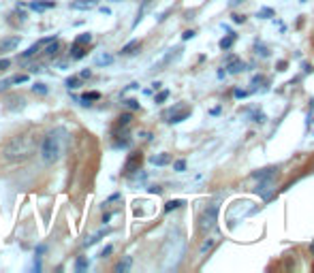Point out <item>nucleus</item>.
Returning a JSON list of instances; mask_svg holds the SVG:
<instances>
[{
    "mask_svg": "<svg viewBox=\"0 0 314 273\" xmlns=\"http://www.w3.org/2000/svg\"><path fill=\"white\" fill-rule=\"evenodd\" d=\"M9 60H0V70H5V68H9Z\"/></svg>",
    "mask_w": 314,
    "mask_h": 273,
    "instance_id": "4c0bfd02",
    "label": "nucleus"
},
{
    "mask_svg": "<svg viewBox=\"0 0 314 273\" xmlns=\"http://www.w3.org/2000/svg\"><path fill=\"white\" fill-rule=\"evenodd\" d=\"M131 120H133L131 114H122V116L118 118V128H126L128 124H131Z\"/></svg>",
    "mask_w": 314,
    "mask_h": 273,
    "instance_id": "412c9836",
    "label": "nucleus"
},
{
    "mask_svg": "<svg viewBox=\"0 0 314 273\" xmlns=\"http://www.w3.org/2000/svg\"><path fill=\"white\" fill-rule=\"evenodd\" d=\"M273 15H276V11L273 9H267V6H263V9L256 13V18H261V20H267V18H273Z\"/></svg>",
    "mask_w": 314,
    "mask_h": 273,
    "instance_id": "5701e85b",
    "label": "nucleus"
},
{
    "mask_svg": "<svg viewBox=\"0 0 314 273\" xmlns=\"http://www.w3.org/2000/svg\"><path fill=\"white\" fill-rule=\"evenodd\" d=\"M90 41H92V34H90V32H84V34H79V36L75 38L73 45H88Z\"/></svg>",
    "mask_w": 314,
    "mask_h": 273,
    "instance_id": "6ab92c4d",
    "label": "nucleus"
},
{
    "mask_svg": "<svg viewBox=\"0 0 314 273\" xmlns=\"http://www.w3.org/2000/svg\"><path fill=\"white\" fill-rule=\"evenodd\" d=\"M107 232H109L107 228H105V230H101V232H96V235H94L92 239H88V242H86L84 246H86V248H90V246H94V244H96V242H99V239H101L103 235H107Z\"/></svg>",
    "mask_w": 314,
    "mask_h": 273,
    "instance_id": "b1692460",
    "label": "nucleus"
},
{
    "mask_svg": "<svg viewBox=\"0 0 314 273\" xmlns=\"http://www.w3.org/2000/svg\"><path fill=\"white\" fill-rule=\"evenodd\" d=\"M88 54V50H84L82 45H71V60H82Z\"/></svg>",
    "mask_w": 314,
    "mask_h": 273,
    "instance_id": "4468645a",
    "label": "nucleus"
},
{
    "mask_svg": "<svg viewBox=\"0 0 314 273\" xmlns=\"http://www.w3.org/2000/svg\"><path fill=\"white\" fill-rule=\"evenodd\" d=\"M92 6H96L92 0H77V2H71V9H77V11H90Z\"/></svg>",
    "mask_w": 314,
    "mask_h": 273,
    "instance_id": "9b49d317",
    "label": "nucleus"
},
{
    "mask_svg": "<svg viewBox=\"0 0 314 273\" xmlns=\"http://www.w3.org/2000/svg\"><path fill=\"white\" fill-rule=\"evenodd\" d=\"M9 84H11V79H7V82H0V90H5V88L9 86Z\"/></svg>",
    "mask_w": 314,
    "mask_h": 273,
    "instance_id": "a19ab883",
    "label": "nucleus"
},
{
    "mask_svg": "<svg viewBox=\"0 0 314 273\" xmlns=\"http://www.w3.org/2000/svg\"><path fill=\"white\" fill-rule=\"evenodd\" d=\"M20 47V38L18 36H9V38H3L0 41V52H13Z\"/></svg>",
    "mask_w": 314,
    "mask_h": 273,
    "instance_id": "0eeeda50",
    "label": "nucleus"
},
{
    "mask_svg": "<svg viewBox=\"0 0 314 273\" xmlns=\"http://www.w3.org/2000/svg\"><path fill=\"white\" fill-rule=\"evenodd\" d=\"M64 134H67V132H64L62 128H56V130L47 132L43 136V143H41L43 162L52 164V162H56V160L62 156V152H64Z\"/></svg>",
    "mask_w": 314,
    "mask_h": 273,
    "instance_id": "f257e3e1",
    "label": "nucleus"
},
{
    "mask_svg": "<svg viewBox=\"0 0 314 273\" xmlns=\"http://www.w3.org/2000/svg\"><path fill=\"white\" fill-rule=\"evenodd\" d=\"M111 2H120V0H111Z\"/></svg>",
    "mask_w": 314,
    "mask_h": 273,
    "instance_id": "37998d69",
    "label": "nucleus"
},
{
    "mask_svg": "<svg viewBox=\"0 0 314 273\" xmlns=\"http://www.w3.org/2000/svg\"><path fill=\"white\" fill-rule=\"evenodd\" d=\"M192 36H195V30H186V32H184V34H182V38H184V41H190Z\"/></svg>",
    "mask_w": 314,
    "mask_h": 273,
    "instance_id": "c9c22d12",
    "label": "nucleus"
},
{
    "mask_svg": "<svg viewBox=\"0 0 314 273\" xmlns=\"http://www.w3.org/2000/svg\"><path fill=\"white\" fill-rule=\"evenodd\" d=\"M244 68H248L246 62L241 60V58H237V56H233V58L229 60V64H227V73H229V75H237V73H241Z\"/></svg>",
    "mask_w": 314,
    "mask_h": 273,
    "instance_id": "39448f33",
    "label": "nucleus"
},
{
    "mask_svg": "<svg viewBox=\"0 0 314 273\" xmlns=\"http://www.w3.org/2000/svg\"><path fill=\"white\" fill-rule=\"evenodd\" d=\"M88 267H90V262H88V258H84V256H79V258L75 260V271H77V273L86 271Z\"/></svg>",
    "mask_w": 314,
    "mask_h": 273,
    "instance_id": "f3484780",
    "label": "nucleus"
},
{
    "mask_svg": "<svg viewBox=\"0 0 314 273\" xmlns=\"http://www.w3.org/2000/svg\"><path fill=\"white\" fill-rule=\"evenodd\" d=\"M216 218H218V205H209L203 210V214H201V218H199V224H197V228L199 232H209L214 226H216Z\"/></svg>",
    "mask_w": 314,
    "mask_h": 273,
    "instance_id": "f03ea898",
    "label": "nucleus"
},
{
    "mask_svg": "<svg viewBox=\"0 0 314 273\" xmlns=\"http://www.w3.org/2000/svg\"><path fill=\"white\" fill-rule=\"evenodd\" d=\"M79 86H82V77H69L67 79V88H69V90H77Z\"/></svg>",
    "mask_w": 314,
    "mask_h": 273,
    "instance_id": "aec40b11",
    "label": "nucleus"
},
{
    "mask_svg": "<svg viewBox=\"0 0 314 273\" xmlns=\"http://www.w3.org/2000/svg\"><path fill=\"white\" fill-rule=\"evenodd\" d=\"M252 118H254V122H259V124H263L265 120H267V118L261 114V111H252Z\"/></svg>",
    "mask_w": 314,
    "mask_h": 273,
    "instance_id": "473e14b6",
    "label": "nucleus"
},
{
    "mask_svg": "<svg viewBox=\"0 0 314 273\" xmlns=\"http://www.w3.org/2000/svg\"><path fill=\"white\" fill-rule=\"evenodd\" d=\"M276 68H278V70H284V68H286V62H278Z\"/></svg>",
    "mask_w": 314,
    "mask_h": 273,
    "instance_id": "79ce46f5",
    "label": "nucleus"
},
{
    "mask_svg": "<svg viewBox=\"0 0 314 273\" xmlns=\"http://www.w3.org/2000/svg\"><path fill=\"white\" fill-rule=\"evenodd\" d=\"M167 98H169V90H163V92H158V94L154 96V102H156V105H163Z\"/></svg>",
    "mask_w": 314,
    "mask_h": 273,
    "instance_id": "bb28decb",
    "label": "nucleus"
},
{
    "mask_svg": "<svg viewBox=\"0 0 314 273\" xmlns=\"http://www.w3.org/2000/svg\"><path fill=\"white\" fill-rule=\"evenodd\" d=\"M139 47H141L139 41H131V43H126L122 50H120V54H122V56H131V54H135L137 50H139Z\"/></svg>",
    "mask_w": 314,
    "mask_h": 273,
    "instance_id": "2eb2a0df",
    "label": "nucleus"
},
{
    "mask_svg": "<svg viewBox=\"0 0 314 273\" xmlns=\"http://www.w3.org/2000/svg\"><path fill=\"white\" fill-rule=\"evenodd\" d=\"M184 205V200H169V203L165 205V212L169 214V212H173V210H178V207H182Z\"/></svg>",
    "mask_w": 314,
    "mask_h": 273,
    "instance_id": "a878e982",
    "label": "nucleus"
},
{
    "mask_svg": "<svg viewBox=\"0 0 314 273\" xmlns=\"http://www.w3.org/2000/svg\"><path fill=\"white\" fill-rule=\"evenodd\" d=\"M32 90H35L37 94H47V86L45 84H35L32 86Z\"/></svg>",
    "mask_w": 314,
    "mask_h": 273,
    "instance_id": "c756f323",
    "label": "nucleus"
},
{
    "mask_svg": "<svg viewBox=\"0 0 314 273\" xmlns=\"http://www.w3.org/2000/svg\"><path fill=\"white\" fill-rule=\"evenodd\" d=\"M79 77H82V79H90L92 77V70L90 68H84L82 73H79Z\"/></svg>",
    "mask_w": 314,
    "mask_h": 273,
    "instance_id": "72a5a7b5",
    "label": "nucleus"
},
{
    "mask_svg": "<svg viewBox=\"0 0 314 273\" xmlns=\"http://www.w3.org/2000/svg\"><path fill=\"white\" fill-rule=\"evenodd\" d=\"M173 168H175L178 173H182L184 168H186V160H175V162H173Z\"/></svg>",
    "mask_w": 314,
    "mask_h": 273,
    "instance_id": "c85d7f7f",
    "label": "nucleus"
},
{
    "mask_svg": "<svg viewBox=\"0 0 314 273\" xmlns=\"http://www.w3.org/2000/svg\"><path fill=\"white\" fill-rule=\"evenodd\" d=\"M233 20H235L237 24H244V15H233Z\"/></svg>",
    "mask_w": 314,
    "mask_h": 273,
    "instance_id": "58836bf2",
    "label": "nucleus"
},
{
    "mask_svg": "<svg viewBox=\"0 0 314 273\" xmlns=\"http://www.w3.org/2000/svg\"><path fill=\"white\" fill-rule=\"evenodd\" d=\"M99 98H101L99 92H88L84 98H82V105H90V100H99Z\"/></svg>",
    "mask_w": 314,
    "mask_h": 273,
    "instance_id": "4be33fe9",
    "label": "nucleus"
},
{
    "mask_svg": "<svg viewBox=\"0 0 314 273\" xmlns=\"http://www.w3.org/2000/svg\"><path fill=\"white\" fill-rule=\"evenodd\" d=\"M124 105H126L128 109H133V111H137V109H139V102H137L135 98H128V100H124Z\"/></svg>",
    "mask_w": 314,
    "mask_h": 273,
    "instance_id": "7c9ffc66",
    "label": "nucleus"
},
{
    "mask_svg": "<svg viewBox=\"0 0 314 273\" xmlns=\"http://www.w3.org/2000/svg\"><path fill=\"white\" fill-rule=\"evenodd\" d=\"M254 50H256V54H259V56H263V58H269V47H265V45H261V43H256L254 45Z\"/></svg>",
    "mask_w": 314,
    "mask_h": 273,
    "instance_id": "393cba45",
    "label": "nucleus"
},
{
    "mask_svg": "<svg viewBox=\"0 0 314 273\" xmlns=\"http://www.w3.org/2000/svg\"><path fill=\"white\" fill-rule=\"evenodd\" d=\"M186 118H190V109H188V107H184V111H182V105L173 107V109H169L167 114H165V120H167L169 124H180V122H184Z\"/></svg>",
    "mask_w": 314,
    "mask_h": 273,
    "instance_id": "7ed1b4c3",
    "label": "nucleus"
},
{
    "mask_svg": "<svg viewBox=\"0 0 314 273\" xmlns=\"http://www.w3.org/2000/svg\"><path fill=\"white\" fill-rule=\"evenodd\" d=\"M150 162L154 166H165V164L171 162V156L169 154H156V156H150Z\"/></svg>",
    "mask_w": 314,
    "mask_h": 273,
    "instance_id": "9d476101",
    "label": "nucleus"
},
{
    "mask_svg": "<svg viewBox=\"0 0 314 273\" xmlns=\"http://www.w3.org/2000/svg\"><path fill=\"white\" fill-rule=\"evenodd\" d=\"M235 41H237V34H235V32H231V34L224 36L218 45H220V50H222V52H227V50H231L233 43H235Z\"/></svg>",
    "mask_w": 314,
    "mask_h": 273,
    "instance_id": "f8f14e48",
    "label": "nucleus"
},
{
    "mask_svg": "<svg viewBox=\"0 0 314 273\" xmlns=\"http://www.w3.org/2000/svg\"><path fill=\"white\" fill-rule=\"evenodd\" d=\"M131 267H133V258L131 256H124V258L114 267V271L116 273H126V271H131Z\"/></svg>",
    "mask_w": 314,
    "mask_h": 273,
    "instance_id": "1a4fd4ad",
    "label": "nucleus"
},
{
    "mask_svg": "<svg viewBox=\"0 0 314 273\" xmlns=\"http://www.w3.org/2000/svg\"><path fill=\"white\" fill-rule=\"evenodd\" d=\"M111 252H114V248H111V246H107V248H105V250L101 252V256H103V258H105V256H109Z\"/></svg>",
    "mask_w": 314,
    "mask_h": 273,
    "instance_id": "e433bc0d",
    "label": "nucleus"
},
{
    "mask_svg": "<svg viewBox=\"0 0 314 273\" xmlns=\"http://www.w3.org/2000/svg\"><path fill=\"white\" fill-rule=\"evenodd\" d=\"M24 82H28V75H15V77H11V84H24Z\"/></svg>",
    "mask_w": 314,
    "mask_h": 273,
    "instance_id": "2f4dec72",
    "label": "nucleus"
},
{
    "mask_svg": "<svg viewBox=\"0 0 314 273\" xmlns=\"http://www.w3.org/2000/svg\"><path fill=\"white\" fill-rule=\"evenodd\" d=\"M96 66H107V64L114 62V56H109V54H101V56H96Z\"/></svg>",
    "mask_w": 314,
    "mask_h": 273,
    "instance_id": "dca6fc26",
    "label": "nucleus"
},
{
    "mask_svg": "<svg viewBox=\"0 0 314 273\" xmlns=\"http://www.w3.org/2000/svg\"><path fill=\"white\" fill-rule=\"evenodd\" d=\"M214 244H216V239L214 237H207V239H203V244L199 246V256H205L209 250L214 248Z\"/></svg>",
    "mask_w": 314,
    "mask_h": 273,
    "instance_id": "ddd939ff",
    "label": "nucleus"
},
{
    "mask_svg": "<svg viewBox=\"0 0 314 273\" xmlns=\"http://www.w3.org/2000/svg\"><path fill=\"white\" fill-rule=\"evenodd\" d=\"M220 114V107H214L212 111H209V116H218Z\"/></svg>",
    "mask_w": 314,
    "mask_h": 273,
    "instance_id": "ea45409f",
    "label": "nucleus"
},
{
    "mask_svg": "<svg viewBox=\"0 0 314 273\" xmlns=\"http://www.w3.org/2000/svg\"><path fill=\"white\" fill-rule=\"evenodd\" d=\"M233 96H235V98H246L248 92H244V90H233Z\"/></svg>",
    "mask_w": 314,
    "mask_h": 273,
    "instance_id": "f704fd0d",
    "label": "nucleus"
},
{
    "mask_svg": "<svg viewBox=\"0 0 314 273\" xmlns=\"http://www.w3.org/2000/svg\"><path fill=\"white\" fill-rule=\"evenodd\" d=\"M58 50H60V43H58V41H50V43H47L45 56H50V58H52V56H56V54H58Z\"/></svg>",
    "mask_w": 314,
    "mask_h": 273,
    "instance_id": "a211bd4d",
    "label": "nucleus"
},
{
    "mask_svg": "<svg viewBox=\"0 0 314 273\" xmlns=\"http://www.w3.org/2000/svg\"><path fill=\"white\" fill-rule=\"evenodd\" d=\"M28 6L32 11H50V9H54V6H56V2H54V0H32Z\"/></svg>",
    "mask_w": 314,
    "mask_h": 273,
    "instance_id": "423d86ee",
    "label": "nucleus"
},
{
    "mask_svg": "<svg viewBox=\"0 0 314 273\" xmlns=\"http://www.w3.org/2000/svg\"><path fill=\"white\" fill-rule=\"evenodd\" d=\"M263 82H265V75H261V73H259V75H254V77L250 79V86H254V88H256V86H261Z\"/></svg>",
    "mask_w": 314,
    "mask_h": 273,
    "instance_id": "cd10ccee",
    "label": "nucleus"
},
{
    "mask_svg": "<svg viewBox=\"0 0 314 273\" xmlns=\"http://www.w3.org/2000/svg\"><path fill=\"white\" fill-rule=\"evenodd\" d=\"M278 175V168H263V171H256V173H252V178L254 180H271V178H276Z\"/></svg>",
    "mask_w": 314,
    "mask_h": 273,
    "instance_id": "6e6552de",
    "label": "nucleus"
},
{
    "mask_svg": "<svg viewBox=\"0 0 314 273\" xmlns=\"http://www.w3.org/2000/svg\"><path fill=\"white\" fill-rule=\"evenodd\" d=\"M141 160H143V156L139 154V152L131 154V158H128V160H126V164H124V173H126V175H131V173H135V171H139Z\"/></svg>",
    "mask_w": 314,
    "mask_h": 273,
    "instance_id": "20e7f679",
    "label": "nucleus"
}]
</instances>
